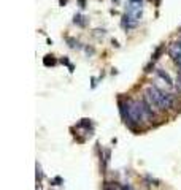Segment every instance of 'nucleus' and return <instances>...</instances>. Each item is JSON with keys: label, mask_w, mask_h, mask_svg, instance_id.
Returning <instances> with one entry per match:
<instances>
[{"label": "nucleus", "mask_w": 181, "mask_h": 190, "mask_svg": "<svg viewBox=\"0 0 181 190\" xmlns=\"http://www.w3.org/2000/svg\"><path fill=\"white\" fill-rule=\"evenodd\" d=\"M119 113L123 116L124 122L129 127H138L146 120L143 103L140 100H125L119 101Z\"/></svg>", "instance_id": "obj_1"}, {"label": "nucleus", "mask_w": 181, "mask_h": 190, "mask_svg": "<svg viewBox=\"0 0 181 190\" xmlns=\"http://www.w3.org/2000/svg\"><path fill=\"white\" fill-rule=\"evenodd\" d=\"M145 98L149 101V105L154 109H157V111H161V113L172 109L173 105H175V97L172 94H168V92H165V90H162V89L157 87V86L146 87Z\"/></svg>", "instance_id": "obj_2"}, {"label": "nucleus", "mask_w": 181, "mask_h": 190, "mask_svg": "<svg viewBox=\"0 0 181 190\" xmlns=\"http://www.w3.org/2000/svg\"><path fill=\"white\" fill-rule=\"evenodd\" d=\"M141 11H143V0H127V13L129 16H132L135 21L140 22L141 19Z\"/></svg>", "instance_id": "obj_3"}, {"label": "nucleus", "mask_w": 181, "mask_h": 190, "mask_svg": "<svg viewBox=\"0 0 181 190\" xmlns=\"http://www.w3.org/2000/svg\"><path fill=\"white\" fill-rule=\"evenodd\" d=\"M168 56L170 59L175 62V65L180 68L181 71V41H173L170 46H168Z\"/></svg>", "instance_id": "obj_4"}, {"label": "nucleus", "mask_w": 181, "mask_h": 190, "mask_svg": "<svg viewBox=\"0 0 181 190\" xmlns=\"http://www.w3.org/2000/svg\"><path fill=\"white\" fill-rule=\"evenodd\" d=\"M156 76H157L159 79H162L164 84H165L167 87H170V89H172V87L175 86L173 81H172V78H170V75H168L164 68H157V70H156Z\"/></svg>", "instance_id": "obj_5"}, {"label": "nucleus", "mask_w": 181, "mask_h": 190, "mask_svg": "<svg viewBox=\"0 0 181 190\" xmlns=\"http://www.w3.org/2000/svg\"><path fill=\"white\" fill-rule=\"evenodd\" d=\"M56 63H57V60L54 59V56H49V54L45 56V59H43V65L45 67H54Z\"/></svg>", "instance_id": "obj_6"}, {"label": "nucleus", "mask_w": 181, "mask_h": 190, "mask_svg": "<svg viewBox=\"0 0 181 190\" xmlns=\"http://www.w3.org/2000/svg\"><path fill=\"white\" fill-rule=\"evenodd\" d=\"M89 125H92L91 119H81V122H78V124H76L78 128H86V127H89Z\"/></svg>", "instance_id": "obj_7"}, {"label": "nucleus", "mask_w": 181, "mask_h": 190, "mask_svg": "<svg viewBox=\"0 0 181 190\" xmlns=\"http://www.w3.org/2000/svg\"><path fill=\"white\" fill-rule=\"evenodd\" d=\"M43 181V171H41V166L40 163H37V184Z\"/></svg>", "instance_id": "obj_8"}, {"label": "nucleus", "mask_w": 181, "mask_h": 190, "mask_svg": "<svg viewBox=\"0 0 181 190\" xmlns=\"http://www.w3.org/2000/svg\"><path fill=\"white\" fill-rule=\"evenodd\" d=\"M61 184H64V179H62L61 176H56V177H53V181H51V185H61Z\"/></svg>", "instance_id": "obj_9"}, {"label": "nucleus", "mask_w": 181, "mask_h": 190, "mask_svg": "<svg viewBox=\"0 0 181 190\" xmlns=\"http://www.w3.org/2000/svg\"><path fill=\"white\" fill-rule=\"evenodd\" d=\"M83 19H84L83 16H79V14H76V16H75V18H73V22H75V24H78V25H84V24H86V22H84Z\"/></svg>", "instance_id": "obj_10"}, {"label": "nucleus", "mask_w": 181, "mask_h": 190, "mask_svg": "<svg viewBox=\"0 0 181 190\" xmlns=\"http://www.w3.org/2000/svg\"><path fill=\"white\" fill-rule=\"evenodd\" d=\"M176 87L181 90V71L178 73V76H176Z\"/></svg>", "instance_id": "obj_11"}, {"label": "nucleus", "mask_w": 181, "mask_h": 190, "mask_svg": "<svg viewBox=\"0 0 181 190\" xmlns=\"http://www.w3.org/2000/svg\"><path fill=\"white\" fill-rule=\"evenodd\" d=\"M59 2H61V6H64V5H65V2H67V0H59Z\"/></svg>", "instance_id": "obj_12"}, {"label": "nucleus", "mask_w": 181, "mask_h": 190, "mask_svg": "<svg viewBox=\"0 0 181 190\" xmlns=\"http://www.w3.org/2000/svg\"><path fill=\"white\" fill-rule=\"evenodd\" d=\"M79 3H81V8H84V0H79Z\"/></svg>", "instance_id": "obj_13"}]
</instances>
